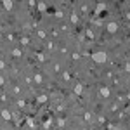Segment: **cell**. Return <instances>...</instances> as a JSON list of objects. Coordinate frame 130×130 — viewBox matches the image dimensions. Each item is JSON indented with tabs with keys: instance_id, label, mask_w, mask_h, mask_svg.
<instances>
[{
	"instance_id": "1",
	"label": "cell",
	"mask_w": 130,
	"mask_h": 130,
	"mask_svg": "<svg viewBox=\"0 0 130 130\" xmlns=\"http://www.w3.org/2000/svg\"><path fill=\"white\" fill-rule=\"evenodd\" d=\"M90 59L94 61L95 64H106V62H108V52H104V50H97V52L90 54Z\"/></svg>"
},
{
	"instance_id": "2",
	"label": "cell",
	"mask_w": 130,
	"mask_h": 130,
	"mask_svg": "<svg viewBox=\"0 0 130 130\" xmlns=\"http://www.w3.org/2000/svg\"><path fill=\"white\" fill-rule=\"evenodd\" d=\"M118 28H120V26H118V23H116V21H109V23L106 24V31H108L109 35H116Z\"/></svg>"
},
{
	"instance_id": "3",
	"label": "cell",
	"mask_w": 130,
	"mask_h": 130,
	"mask_svg": "<svg viewBox=\"0 0 130 130\" xmlns=\"http://www.w3.org/2000/svg\"><path fill=\"white\" fill-rule=\"evenodd\" d=\"M106 7H108V4H106V2L97 4V7H95V10H94V18H99V14H101V12H104V10H106Z\"/></svg>"
},
{
	"instance_id": "4",
	"label": "cell",
	"mask_w": 130,
	"mask_h": 130,
	"mask_svg": "<svg viewBox=\"0 0 130 130\" xmlns=\"http://www.w3.org/2000/svg\"><path fill=\"white\" fill-rule=\"evenodd\" d=\"M99 95H101V97H104V99H108V97L111 95L109 87H106V85H101V87H99Z\"/></svg>"
},
{
	"instance_id": "5",
	"label": "cell",
	"mask_w": 130,
	"mask_h": 130,
	"mask_svg": "<svg viewBox=\"0 0 130 130\" xmlns=\"http://www.w3.org/2000/svg\"><path fill=\"white\" fill-rule=\"evenodd\" d=\"M33 83H37V85H42V83H43L42 73H35V75H33Z\"/></svg>"
},
{
	"instance_id": "6",
	"label": "cell",
	"mask_w": 130,
	"mask_h": 130,
	"mask_svg": "<svg viewBox=\"0 0 130 130\" xmlns=\"http://www.w3.org/2000/svg\"><path fill=\"white\" fill-rule=\"evenodd\" d=\"M2 118L5 121H10L12 120V115H10V111L9 109H5V108H2Z\"/></svg>"
},
{
	"instance_id": "7",
	"label": "cell",
	"mask_w": 130,
	"mask_h": 130,
	"mask_svg": "<svg viewBox=\"0 0 130 130\" xmlns=\"http://www.w3.org/2000/svg\"><path fill=\"white\" fill-rule=\"evenodd\" d=\"M2 5H4V9H5V10H12V9H14V2H12V0H4Z\"/></svg>"
},
{
	"instance_id": "8",
	"label": "cell",
	"mask_w": 130,
	"mask_h": 130,
	"mask_svg": "<svg viewBox=\"0 0 130 130\" xmlns=\"http://www.w3.org/2000/svg\"><path fill=\"white\" fill-rule=\"evenodd\" d=\"M70 23H71V24H78V23H80V16H78L76 12L70 14Z\"/></svg>"
},
{
	"instance_id": "9",
	"label": "cell",
	"mask_w": 130,
	"mask_h": 130,
	"mask_svg": "<svg viewBox=\"0 0 130 130\" xmlns=\"http://www.w3.org/2000/svg\"><path fill=\"white\" fill-rule=\"evenodd\" d=\"M92 120H94V115H92L90 111H85V113H83V121H87V123H90Z\"/></svg>"
},
{
	"instance_id": "10",
	"label": "cell",
	"mask_w": 130,
	"mask_h": 130,
	"mask_svg": "<svg viewBox=\"0 0 130 130\" xmlns=\"http://www.w3.org/2000/svg\"><path fill=\"white\" fill-rule=\"evenodd\" d=\"M37 37L40 40H47V31L45 30H37Z\"/></svg>"
},
{
	"instance_id": "11",
	"label": "cell",
	"mask_w": 130,
	"mask_h": 130,
	"mask_svg": "<svg viewBox=\"0 0 130 130\" xmlns=\"http://www.w3.org/2000/svg\"><path fill=\"white\" fill-rule=\"evenodd\" d=\"M26 123H28V127H30L31 130L37 128V123H35V120H33V118H30V116H26Z\"/></svg>"
},
{
	"instance_id": "12",
	"label": "cell",
	"mask_w": 130,
	"mask_h": 130,
	"mask_svg": "<svg viewBox=\"0 0 130 130\" xmlns=\"http://www.w3.org/2000/svg\"><path fill=\"white\" fill-rule=\"evenodd\" d=\"M73 92H75L76 95H82V92H83V87H82V83H76V85H75V89H73Z\"/></svg>"
},
{
	"instance_id": "13",
	"label": "cell",
	"mask_w": 130,
	"mask_h": 130,
	"mask_svg": "<svg viewBox=\"0 0 130 130\" xmlns=\"http://www.w3.org/2000/svg\"><path fill=\"white\" fill-rule=\"evenodd\" d=\"M54 49H56V43H54L52 40H49L47 43H45V50H49V52H52Z\"/></svg>"
},
{
	"instance_id": "14",
	"label": "cell",
	"mask_w": 130,
	"mask_h": 130,
	"mask_svg": "<svg viewBox=\"0 0 130 130\" xmlns=\"http://www.w3.org/2000/svg\"><path fill=\"white\" fill-rule=\"evenodd\" d=\"M12 56H14L16 59H19L21 56H23V50H21V49H18V47H16V49H12Z\"/></svg>"
},
{
	"instance_id": "15",
	"label": "cell",
	"mask_w": 130,
	"mask_h": 130,
	"mask_svg": "<svg viewBox=\"0 0 130 130\" xmlns=\"http://www.w3.org/2000/svg\"><path fill=\"white\" fill-rule=\"evenodd\" d=\"M37 9L40 10V12H45V10H47V4H45V2H38V4H37Z\"/></svg>"
},
{
	"instance_id": "16",
	"label": "cell",
	"mask_w": 130,
	"mask_h": 130,
	"mask_svg": "<svg viewBox=\"0 0 130 130\" xmlns=\"http://www.w3.org/2000/svg\"><path fill=\"white\" fill-rule=\"evenodd\" d=\"M16 104H18V108H21V109L26 108V101H23V99H18V101H16Z\"/></svg>"
},
{
	"instance_id": "17",
	"label": "cell",
	"mask_w": 130,
	"mask_h": 130,
	"mask_svg": "<svg viewBox=\"0 0 130 130\" xmlns=\"http://www.w3.org/2000/svg\"><path fill=\"white\" fill-rule=\"evenodd\" d=\"M57 125H59V128H64L66 121H64V118H62V116H59V118H57Z\"/></svg>"
},
{
	"instance_id": "18",
	"label": "cell",
	"mask_w": 130,
	"mask_h": 130,
	"mask_svg": "<svg viewBox=\"0 0 130 130\" xmlns=\"http://www.w3.org/2000/svg\"><path fill=\"white\" fill-rule=\"evenodd\" d=\"M62 80H64V82H70V80H71L70 71H64V73H62Z\"/></svg>"
},
{
	"instance_id": "19",
	"label": "cell",
	"mask_w": 130,
	"mask_h": 130,
	"mask_svg": "<svg viewBox=\"0 0 130 130\" xmlns=\"http://www.w3.org/2000/svg\"><path fill=\"white\" fill-rule=\"evenodd\" d=\"M19 42H21V45H30V40H28L26 37H21Z\"/></svg>"
},
{
	"instance_id": "20",
	"label": "cell",
	"mask_w": 130,
	"mask_h": 130,
	"mask_svg": "<svg viewBox=\"0 0 130 130\" xmlns=\"http://www.w3.org/2000/svg\"><path fill=\"white\" fill-rule=\"evenodd\" d=\"M71 57H73L75 61H82V56L78 54V52H73V54H71Z\"/></svg>"
},
{
	"instance_id": "21",
	"label": "cell",
	"mask_w": 130,
	"mask_h": 130,
	"mask_svg": "<svg viewBox=\"0 0 130 130\" xmlns=\"http://www.w3.org/2000/svg\"><path fill=\"white\" fill-rule=\"evenodd\" d=\"M12 92H14V94H21V85H16V87L12 89Z\"/></svg>"
},
{
	"instance_id": "22",
	"label": "cell",
	"mask_w": 130,
	"mask_h": 130,
	"mask_svg": "<svg viewBox=\"0 0 130 130\" xmlns=\"http://www.w3.org/2000/svg\"><path fill=\"white\" fill-rule=\"evenodd\" d=\"M97 121H99V123H106V116L99 115V116H97Z\"/></svg>"
},
{
	"instance_id": "23",
	"label": "cell",
	"mask_w": 130,
	"mask_h": 130,
	"mask_svg": "<svg viewBox=\"0 0 130 130\" xmlns=\"http://www.w3.org/2000/svg\"><path fill=\"white\" fill-rule=\"evenodd\" d=\"M5 66H7V64H5V61H2V62H0V68H2V71L5 70Z\"/></svg>"
},
{
	"instance_id": "24",
	"label": "cell",
	"mask_w": 130,
	"mask_h": 130,
	"mask_svg": "<svg viewBox=\"0 0 130 130\" xmlns=\"http://www.w3.org/2000/svg\"><path fill=\"white\" fill-rule=\"evenodd\" d=\"M125 71H127V73H130V62H127V64H125Z\"/></svg>"
},
{
	"instance_id": "25",
	"label": "cell",
	"mask_w": 130,
	"mask_h": 130,
	"mask_svg": "<svg viewBox=\"0 0 130 130\" xmlns=\"http://www.w3.org/2000/svg\"><path fill=\"white\" fill-rule=\"evenodd\" d=\"M125 18H127V21H130V12H127V14H125Z\"/></svg>"
},
{
	"instance_id": "26",
	"label": "cell",
	"mask_w": 130,
	"mask_h": 130,
	"mask_svg": "<svg viewBox=\"0 0 130 130\" xmlns=\"http://www.w3.org/2000/svg\"><path fill=\"white\" fill-rule=\"evenodd\" d=\"M82 130H87V128H82Z\"/></svg>"
},
{
	"instance_id": "27",
	"label": "cell",
	"mask_w": 130,
	"mask_h": 130,
	"mask_svg": "<svg viewBox=\"0 0 130 130\" xmlns=\"http://www.w3.org/2000/svg\"><path fill=\"white\" fill-rule=\"evenodd\" d=\"M128 120H130V118H128Z\"/></svg>"
}]
</instances>
